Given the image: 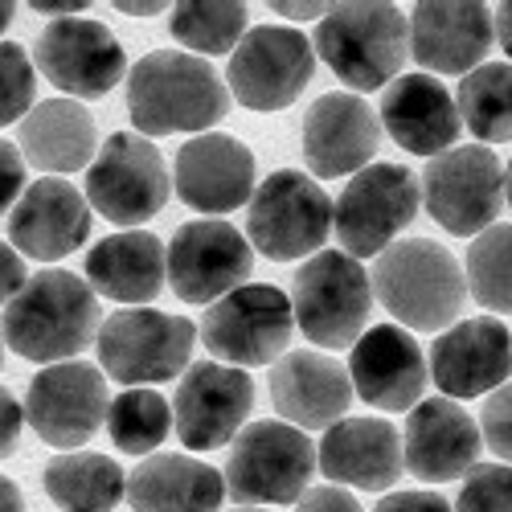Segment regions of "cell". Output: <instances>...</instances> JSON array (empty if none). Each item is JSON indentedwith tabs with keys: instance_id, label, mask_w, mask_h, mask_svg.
Returning <instances> with one entry per match:
<instances>
[{
	"instance_id": "44",
	"label": "cell",
	"mask_w": 512,
	"mask_h": 512,
	"mask_svg": "<svg viewBox=\"0 0 512 512\" xmlns=\"http://www.w3.org/2000/svg\"><path fill=\"white\" fill-rule=\"evenodd\" d=\"M279 17H287V21H324V13L332 9V5H291V0H279V5H271Z\"/></svg>"
},
{
	"instance_id": "28",
	"label": "cell",
	"mask_w": 512,
	"mask_h": 512,
	"mask_svg": "<svg viewBox=\"0 0 512 512\" xmlns=\"http://www.w3.org/2000/svg\"><path fill=\"white\" fill-rule=\"evenodd\" d=\"M17 140H21V156L37 168V173H54V177L82 173V168L95 160V148H99L95 115L78 99L37 103L21 119Z\"/></svg>"
},
{
	"instance_id": "15",
	"label": "cell",
	"mask_w": 512,
	"mask_h": 512,
	"mask_svg": "<svg viewBox=\"0 0 512 512\" xmlns=\"http://www.w3.org/2000/svg\"><path fill=\"white\" fill-rule=\"evenodd\" d=\"M107 377L91 361H62L46 365L29 381L25 418L41 443L58 451H78L99 422H107Z\"/></svg>"
},
{
	"instance_id": "45",
	"label": "cell",
	"mask_w": 512,
	"mask_h": 512,
	"mask_svg": "<svg viewBox=\"0 0 512 512\" xmlns=\"http://www.w3.org/2000/svg\"><path fill=\"white\" fill-rule=\"evenodd\" d=\"M33 13H41V17H78V9H87V5H82V0H33V5H29Z\"/></svg>"
},
{
	"instance_id": "49",
	"label": "cell",
	"mask_w": 512,
	"mask_h": 512,
	"mask_svg": "<svg viewBox=\"0 0 512 512\" xmlns=\"http://www.w3.org/2000/svg\"><path fill=\"white\" fill-rule=\"evenodd\" d=\"M13 17H17V5H9V0H0V33H5V29L13 25Z\"/></svg>"
},
{
	"instance_id": "14",
	"label": "cell",
	"mask_w": 512,
	"mask_h": 512,
	"mask_svg": "<svg viewBox=\"0 0 512 512\" xmlns=\"http://www.w3.org/2000/svg\"><path fill=\"white\" fill-rule=\"evenodd\" d=\"M254 267L250 242L222 218L185 222L164 250V275L185 304H218L222 295L246 287Z\"/></svg>"
},
{
	"instance_id": "33",
	"label": "cell",
	"mask_w": 512,
	"mask_h": 512,
	"mask_svg": "<svg viewBox=\"0 0 512 512\" xmlns=\"http://www.w3.org/2000/svg\"><path fill=\"white\" fill-rule=\"evenodd\" d=\"M467 295L500 316H512V222H496L467 246Z\"/></svg>"
},
{
	"instance_id": "3",
	"label": "cell",
	"mask_w": 512,
	"mask_h": 512,
	"mask_svg": "<svg viewBox=\"0 0 512 512\" xmlns=\"http://www.w3.org/2000/svg\"><path fill=\"white\" fill-rule=\"evenodd\" d=\"M369 287L373 300L414 332H447L467 300L459 259L435 238H398L386 246L373 263Z\"/></svg>"
},
{
	"instance_id": "40",
	"label": "cell",
	"mask_w": 512,
	"mask_h": 512,
	"mask_svg": "<svg viewBox=\"0 0 512 512\" xmlns=\"http://www.w3.org/2000/svg\"><path fill=\"white\" fill-rule=\"evenodd\" d=\"M295 512H365L361 500L345 488H336V484H324V488H308L300 496V504H295Z\"/></svg>"
},
{
	"instance_id": "24",
	"label": "cell",
	"mask_w": 512,
	"mask_h": 512,
	"mask_svg": "<svg viewBox=\"0 0 512 512\" xmlns=\"http://www.w3.org/2000/svg\"><path fill=\"white\" fill-rule=\"evenodd\" d=\"M349 381L361 402L377 410H414L426 390V357L406 328L377 324L353 345Z\"/></svg>"
},
{
	"instance_id": "32",
	"label": "cell",
	"mask_w": 512,
	"mask_h": 512,
	"mask_svg": "<svg viewBox=\"0 0 512 512\" xmlns=\"http://www.w3.org/2000/svg\"><path fill=\"white\" fill-rule=\"evenodd\" d=\"M459 123L476 140L500 144L512 140V62H484L459 82Z\"/></svg>"
},
{
	"instance_id": "8",
	"label": "cell",
	"mask_w": 512,
	"mask_h": 512,
	"mask_svg": "<svg viewBox=\"0 0 512 512\" xmlns=\"http://www.w3.org/2000/svg\"><path fill=\"white\" fill-rule=\"evenodd\" d=\"M332 230V201L316 177L283 168L271 173L254 197L246 201V238L250 250L267 254L275 263L320 254Z\"/></svg>"
},
{
	"instance_id": "7",
	"label": "cell",
	"mask_w": 512,
	"mask_h": 512,
	"mask_svg": "<svg viewBox=\"0 0 512 512\" xmlns=\"http://www.w3.org/2000/svg\"><path fill=\"white\" fill-rule=\"evenodd\" d=\"M422 189L406 164H369L332 201V230L349 259H373L418 218Z\"/></svg>"
},
{
	"instance_id": "47",
	"label": "cell",
	"mask_w": 512,
	"mask_h": 512,
	"mask_svg": "<svg viewBox=\"0 0 512 512\" xmlns=\"http://www.w3.org/2000/svg\"><path fill=\"white\" fill-rule=\"evenodd\" d=\"M0 512H25L21 488H17L9 476H0Z\"/></svg>"
},
{
	"instance_id": "36",
	"label": "cell",
	"mask_w": 512,
	"mask_h": 512,
	"mask_svg": "<svg viewBox=\"0 0 512 512\" xmlns=\"http://www.w3.org/2000/svg\"><path fill=\"white\" fill-rule=\"evenodd\" d=\"M33 95H37V78L29 54L13 46V41H0V127L25 119L33 111Z\"/></svg>"
},
{
	"instance_id": "29",
	"label": "cell",
	"mask_w": 512,
	"mask_h": 512,
	"mask_svg": "<svg viewBox=\"0 0 512 512\" xmlns=\"http://www.w3.org/2000/svg\"><path fill=\"white\" fill-rule=\"evenodd\" d=\"M222 500V472L189 455H148L127 480V504L136 512H218Z\"/></svg>"
},
{
	"instance_id": "51",
	"label": "cell",
	"mask_w": 512,
	"mask_h": 512,
	"mask_svg": "<svg viewBox=\"0 0 512 512\" xmlns=\"http://www.w3.org/2000/svg\"><path fill=\"white\" fill-rule=\"evenodd\" d=\"M0 365H5V336H0Z\"/></svg>"
},
{
	"instance_id": "17",
	"label": "cell",
	"mask_w": 512,
	"mask_h": 512,
	"mask_svg": "<svg viewBox=\"0 0 512 512\" xmlns=\"http://www.w3.org/2000/svg\"><path fill=\"white\" fill-rule=\"evenodd\" d=\"M254 406V381L246 369L197 361L185 369L177 398H173V426L189 451H218L238 439L242 422Z\"/></svg>"
},
{
	"instance_id": "10",
	"label": "cell",
	"mask_w": 512,
	"mask_h": 512,
	"mask_svg": "<svg viewBox=\"0 0 512 512\" xmlns=\"http://www.w3.org/2000/svg\"><path fill=\"white\" fill-rule=\"evenodd\" d=\"M295 332L291 300L271 283H246L201 316V345L234 369L271 365L287 353Z\"/></svg>"
},
{
	"instance_id": "34",
	"label": "cell",
	"mask_w": 512,
	"mask_h": 512,
	"mask_svg": "<svg viewBox=\"0 0 512 512\" xmlns=\"http://www.w3.org/2000/svg\"><path fill=\"white\" fill-rule=\"evenodd\" d=\"M250 9L242 0H185L173 5L168 29L193 54H234L246 33Z\"/></svg>"
},
{
	"instance_id": "4",
	"label": "cell",
	"mask_w": 512,
	"mask_h": 512,
	"mask_svg": "<svg viewBox=\"0 0 512 512\" xmlns=\"http://www.w3.org/2000/svg\"><path fill=\"white\" fill-rule=\"evenodd\" d=\"M316 54L357 95L386 91L410 58V25L394 5H332L316 29Z\"/></svg>"
},
{
	"instance_id": "43",
	"label": "cell",
	"mask_w": 512,
	"mask_h": 512,
	"mask_svg": "<svg viewBox=\"0 0 512 512\" xmlns=\"http://www.w3.org/2000/svg\"><path fill=\"white\" fill-rule=\"evenodd\" d=\"M25 259L9 246V242H0V304H9L13 295L25 287Z\"/></svg>"
},
{
	"instance_id": "50",
	"label": "cell",
	"mask_w": 512,
	"mask_h": 512,
	"mask_svg": "<svg viewBox=\"0 0 512 512\" xmlns=\"http://www.w3.org/2000/svg\"><path fill=\"white\" fill-rule=\"evenodd\" d=\"M504 205L512 209V160L504 164Z\"/></svg>"
},
{
	"instance_id": "1",
	"label": "cell",
	"mask_w": 512,
	"mask_h": 512,
	"mask_svg": "<svg viewBox=\"0 0 512 512\" xmlns=\"http://www.w3.org/2000/svg\"><path fill=\"white\" fill-rule=\"evenodd\" d=\"M127 115L144 136H205L230 115V87L197 54L152 50L127 74Z\"/></svg>"
},
{
	"instance_id": "12",
	"label": "cell",
	"mask_w": 512,
	"mask_h": 512,
	"mask_svg": "<svg viewBox=\"0 0 512 512\" xmlns=\"http://www.w3.org/2000/svg\"><path fill=\"white\" fill-rule=\"evenodd\" d=\"M168 193H173V177L164 168V156L152 140L132 132H115L87 173V205L127 230L152 222L168 205Z\"/></svg>"
},
{
	"instance_id": "9",
	"label": "cell",
	"mask_w": 512,
	"mask_h": 512,
	"mask_svg": "<svg viewBox=\"0 0 512 512\" xmlns=\"http://www.w3.org/2000/svg\"><path fill=\"white\" fill-rule=\"evenodd\" d=\"M316 476V447L300 426L250 422L230 447L226 488L234 500L250 504H295Z\"/></svg>"
},
{
	"instance_id": "35",
	"label": "cell",
	"mask_w": 512,
	"mask_h": 512,
	"mask_svg": "<svg viewBox=\"0 0 512 512\" xmlns=\"http://www.w3.org/2000/svg\"><path fill=\"white\" fill-rule=\"evenodd\" d=\"M107 431L123 455H148L173 431V406L156 390H123L107 406Z\"/></svg>"
},
{
	"instance_id": "39",
	"label": "cell",
	"mask_w": 512,
	"mask_h": 512,
	"mask_svg": "<svg viewBox=\"0 0 512 512\" xmlns=\"http://www.w3.org/2000/svg\"><path fill=\"white\" fill-rule=\"evenodd\" d=\"M25 193V156L17 144L0 140V213L13 209Z\"/></svg>"
},
{
	"instance_id": "22",
	"label": "cell",
	"mask_w": 512,
	"mask_h": 512,
	"mask_svg": "<svg viewBox=\"0 0 512 512\" xmlns=\"http://www.w3.org/2000/svg\"><path fill=\"white\" fill-rule=\"evenodd\" d=\"M9 238L29 259L58 263L91 238V205L66 177H41L13 205Z\"/></svg>"
},
{
	"instance_id": "20",
	"label": "cell",
	"mask_w": 512,
	"mask_h": 512,
	"mask_svg": "<svg viewBox=\"0 0 512 512\" xmlns=\"http://www.w3.org/2000/svg\"><path fill=\"white\" fill-rule=\"evenodd\" d=\"M512 332L496 316L459 320L431 345V377L447 398H480L508 386Z\"/></svg>"
},
{
	"instance_id": "46",
	"label": "cell",
	"mask_w": 512,
	"mask_h": 512,
	"mask_svg": "<svg viewBox=\"0 0 512 512\" xmlns=\"http://www.w3.org/2000/svg\"><path fill=\"white\" fill-rule=\"evenodd\" d=\"M492 33H496V41L504 46V54L512 58V0H508V5H496V13H492Z\"/></svg>"
},
{
	"instance_id": "38",
	"label": "cell",
	"mask_w": 512,
	"mask_h": 512,
	"mask_svg": "<svg viewBox=\"0 0 512 512\" xmlns=\"http://www.w3.org/2000/svg\"><path fill=\"white\" fill-rule=\"evenodd\" d=\"M480 439L492 447V455H500L504 463H512V381L500 386L480 414Z\"/></svg>"
},
{
	"instance_id": "30",
	"label": "cell",
	"mask_w": 512,
	"mask_h": 512,
	"mask_svg": "<svg viewBox=\"0 0 512 512\" xmlns=\"http://www.w3.org/2000/svg\"><path fill=\"white\" fill-rule=\"evenodd\" d=\"M87 283L115 304H152L164 287V242L148 230L99 238L87 254Z\"/></svg>"
},
{
	"instance_id": "31",
	"label": "cell",
	"mask_w": 512,
	"mask_h": 512,
	"mask_svg": "<svg viewBox=\"0 0 512 512\" xmlns=\"http://www.w3.org/2000/svg\"><path fill=\"white\" fill-rule=\"evenodd\" d=\"M46 492L62 512H111L127 496V476L107 455L66 451L46 463Z\"/></svg>"
},
{
	"instance_id": "27",
	"label": "cell",
	"mask_w": 512,
	"mask_h": 512,
	"mask_svg": "<svg viewBox=\"0 0 512 512\" xmlns=\"http://www.w3.org/2000/svg\"><path fill=\"white\" fill-rule=\"evenodd\" d=\"M316 467L340 488L386 492L398 484L402 467V435L386 418H340L316 451Z\"/></svg>"
},
{
	"instance_id": "42",
	"label": "cell",
	"mask_w": 512,
	"mask_h": 512,
	"mask_svg": "<svg viewBox=\"0 0 512 512\" xmlns=\"http://www.w3.org/2000/svg\"><path fill=\"white\" fill-rule=\"evenodd\" d=\"M21 426H25V410L17 406V398L0 386V459H9L21 443Z\"/></svg>"
},
{
	"instance_id": "41",
	"label": "cell",
	"mask_w": 512,
	"mask_h": 512,
	"mask_svg": "<svg viewBox=\"0 0 512 512\" xmlns=\"http://www.w3.org/2000/svg\"><path fill=\"white\" fill-rule=\"evenodd\" d=\"M373 512H451V504L439 492H390Z\"/></svg>"
},
{
	"instance_id": "25",
	"label": "cell",
	"mask_w": 512,
	"mask_h": 512,
	"mask_svg": "<svg viewBox=\"0 0 512 512\" xmlns=\"http://www.w3.org/2000/svg\"><path fill=\"white\" fill-rule=\"evenodd\" d=\"M267 386L275 410L287 418V426H300V431H328L353 406V381L345 365L316 349L283 353Z\"/></svg>"
},
{
	"instance_id": "11",
	"label": "cell",
	"mask_w": 512,
	"mask_h": 512,
	"mask_svg": "<svg viewBox=\"0 0 512 512\" xmlns=\"http://www.w3.org/2000/svg\"><path fill=\"white\" fill-rule=\"evenodd\" d=\"M426 213L459 238H476L496 226L504 209V164L484 144H463L426 164L418 181Z\"/></svg>"
},
{
	"instance_id": "52",
	"label": "cell",
	"mask_w": 512,
	"mask_h": 512,
	"mask_svg": "<svg viewBox=\"0 0 512 512\" xmlns=\"http://www.w3.org/2000/svg\"><path fill=\"white\" fill-rule=\"evenodd\" d=\"M234 512H267V508H234Z\"/></svg>"
},
{
	"instance_id": "21",
	"label": "cell",
	"mask_w": 512,
	"mask_h": 512,
	"mask_svg": "<svg viewBox=\"0 0 512 512\" xmlns=\"http://www.w3.org/2000/svg\"><path fill=\"white\" fill-rule=\"evenodd\" d=\"M410 54L422 74H472L492 50V9L488 5H447L422 0L410 13Z\"/></svg>"
},
{
	"instance_id": "18",
	"label": "cell",
	"mask_w": 512,
	"mask_h": 512,
	"mask_svg": "<svg viewBox=\"0 0 512 512\" xmlns=\"http://www.w3.org/2000/svg\"><path fill=\"white\" fill-rule=\"evenodd\" d=\"M480 426L459 402L426 398L410 410L402 431V467L422 484H447L480 463Z\"/></svg>"
},
{
	"instance_id": "48",
	"label": "cell",
	"mask_w": 512,
	"mask_h": 512,
	"mask_svg": "<svg viewBox=\"0 0 512 512\" xmlns=\"http://www.w3.org/2000/svg\"><path fill=\"white\" fill-rule=\"evenodd\" d=\"M115 9H119V13H127V17H156L164 5H132V0H119Z\"/></svg>"
},
{
	"instance_id": "2",
	"label": "cell",
	"mask_w": 512,
	"mask_h": 512,
	"mask_svg": "<svg viewBox=\"0 0 512 512\" xmlns=\"http://www.w3.org/2000/svg\"><path fill=\"white\" fill-rule=\"evenodd\" d=\"M0 336L25 361H74L99 340V300L91 283L74 271H37L5 304Z\"/></svg>"
},
{
	"instance_id": "26",
	"label": "cell",
	"mask_w": 512,
	"mask_h": 512,
	"mask_svg": "<svg viewBox=\"0 0 512 512\" xmlns=\"http://www.w3.org/2000/svg\"><path fill=\"white\" fill-rule=\"evenodd\" d=\"M377 123L414 156H443L459 140V107L455 95L435 74H402L381 91Z\"/></svg>"
},
{
	"instance_id": "23",
	"label": "cell",
	"mask_w": 512,
	"mask_h": 512,
	"mask_svg": "<svg viewBox=\"0 0 512 512\" xmlns=\"http://www.w3.org/2000/svg\"><path fill=\"white\" fill-rule=\"evenodd\" d=\"M173 185L197 213H234L254 197V156L242 140L222 132L193 136L177 152Z\"/></svg>"
},
{
	"instance_id": "6",
	"label": "cell",
	"mask_w": 512,
	"mask_h": 512,
	"mask_svg": "<svg viewBox=\"0 0 512 512\" xmlns=\"http://www.w3.org/2000/svg\"><path fill=\"white\" fill-rule=\"evenodd\" d=\"M197 328L156 308H123L99 324V365L127 390L173 381L189 369Z\"/></svg>"
},
{
	"instance_id": "5",
	"label": "cell",
	"mask_w": 512,
	"mask_h": 512,
	"mask_svg": "<svg viewBox=\"0 0 512 512\" xmlns=\"http://www.w3.org/2000/svg\"><path fill=\"white\" fill-rule=\"evenodd\" d=\"M373 312L369 271L345 250H320L295 271L291 316L312 345L336 353L353 349Z\"/></svg>"
},
{
	"instance_id": "37",
	"label": "cell",
	"mask_w": 512,
	"mask_h": 512,
	"mask_svg": "<svg viewBox=\"0 0 512 512\" xmlns=\"http://www.w3.org/2000/svg\"><path fill=\"white\" fill-rule=\"evenodd\" d=\"M451 512H512V467L476 463L459 484V500Z\"/></svg>"
},
{
	"instance_id": "16",
	"label": "cell",
	"mask_w": 512,
	"mask_h": 512,
	"mask_svg": "<svg viewBox=\"0 0 512 512\" xmlns=\"http://www.w3.org/2000/svg\"><path fill=\"white\" fill-rule=\"evenodd\" d=\"M33 62L70 99H99L127 74V54L115 33L91 17H62L41 29Z\"/></svg>"
},
{
	"instance_id": "13",
	"label": "cell",
	"mask_w": 512,
	"mask_h": 512,
	"mask_svg": "<svg viewBox=\"0 0 512 512\" xmlns=\"http://www.w3.org/2000/svg\"><path fill=\"white\" fill-rule=\"evenodd\" d=\"M316 70L312 41L287 25L250 29L230 54V99L250 111H283L308 91Z\"/></svg>"
},
{
	"instance_id": "19",
	"label": "cell",
	"mask_w": 512,
	"mask_h": 512,
	"mask_svg": "<svg viewBox=\"0 0 512 512\" xmlns=\"http://www.w3.org/2000/svg\"><path fill=\"white\" fill-rule=\"evenodd\" d=\"M377 144H381L377 111L353 91L320 95L304 115V160L324 181L357 177L377 156Z\"/></svg>"
}]
</instances>
